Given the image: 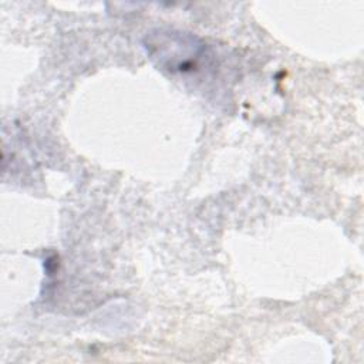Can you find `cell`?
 <instances>
[{"label": "cell", "mask_w": 364, "mask_h": 364, "mask_svg": "<svg viewBox=\"0 0 364 364\" xmlns=\"http://www.w3.org/2000/svg\"><path fill=\"white\" fill-rule=\"evenodd\" d=\"M145 48L152 60L171 73H192L206 57L205 44L195 36L158 28L145 37Z\"/></svg>", "instance_id": "1"}]
</instances>
